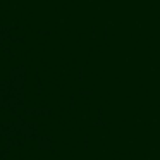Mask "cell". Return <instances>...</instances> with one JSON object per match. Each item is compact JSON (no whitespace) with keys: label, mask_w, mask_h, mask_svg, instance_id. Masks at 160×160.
Returning a JSON list of instances; mask_svg holds the SVG:
<instances>
[]
</instances>
